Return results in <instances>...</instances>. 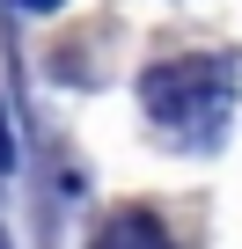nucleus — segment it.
I'll return each instance as SVG.
<instances>
[{"label":"nucleus","mask_w":242,"mask_h":249,"mask_svg":"<svg viewBox=\"0 0 242 249\" xmlns=\"http://www.w3.org/2000/svg\"><path fill=\"white\" fill-rule=\"evenodd\" d=\"M235 59L227 52H184L140 73V110L154 132H169L184 154H213L235 117Z\"/></svg>","instance_id":"1"},{"label":"nucleus","mask_w":242,"mask_h":249,"mask_svg":"<svg viewBox=\"0 0 242 249\" xmlns=\"http://www.w3.org/2000/svg\"><path fill=\"white\" fill-rule=\"evenodd\" d=\"M88 249H176V242H169V227H162L154 213H117Z\"/></svg>","instance_id":"2"},{"label":"nucleus","mask_w":242,"mask_h":249,"mask_svg":"<svg viewBox=\"0 0 242 249\" xmlns=\"http://www.w3.org/2000/svg\"><path fill=\"white\" fill-rule=\"evenodd\" d=\"M15 169V132H8V110H0V176Z\"/></svg>","instance_id":"3"},{"label":"nucleus","mask_w":242,"mask_h":249,"mask_svg":"<svg viewBox=\"0 0 242 249\" xmlns=\"http://www.w3.org/2000/svg\"><path fill=\"white\" fill-rule=\"evenodd\" d=\"M15 8H37V15H52V8H59V0H15Z\"/></svg>","instance_id":"4"},{"label":"nucleus","mask_w":242,"mask_h":249,"mask_svg":"<svg viewBox=\"0 0 242 249\" xmlns=\"http://www.w3.org/2000/svg\"><path fill=\"white\" fill-rule=\"evenodd\" d=\"M0 249H8V234H0Z\"/></svg>","instance_id":"5"}]
</instances>
